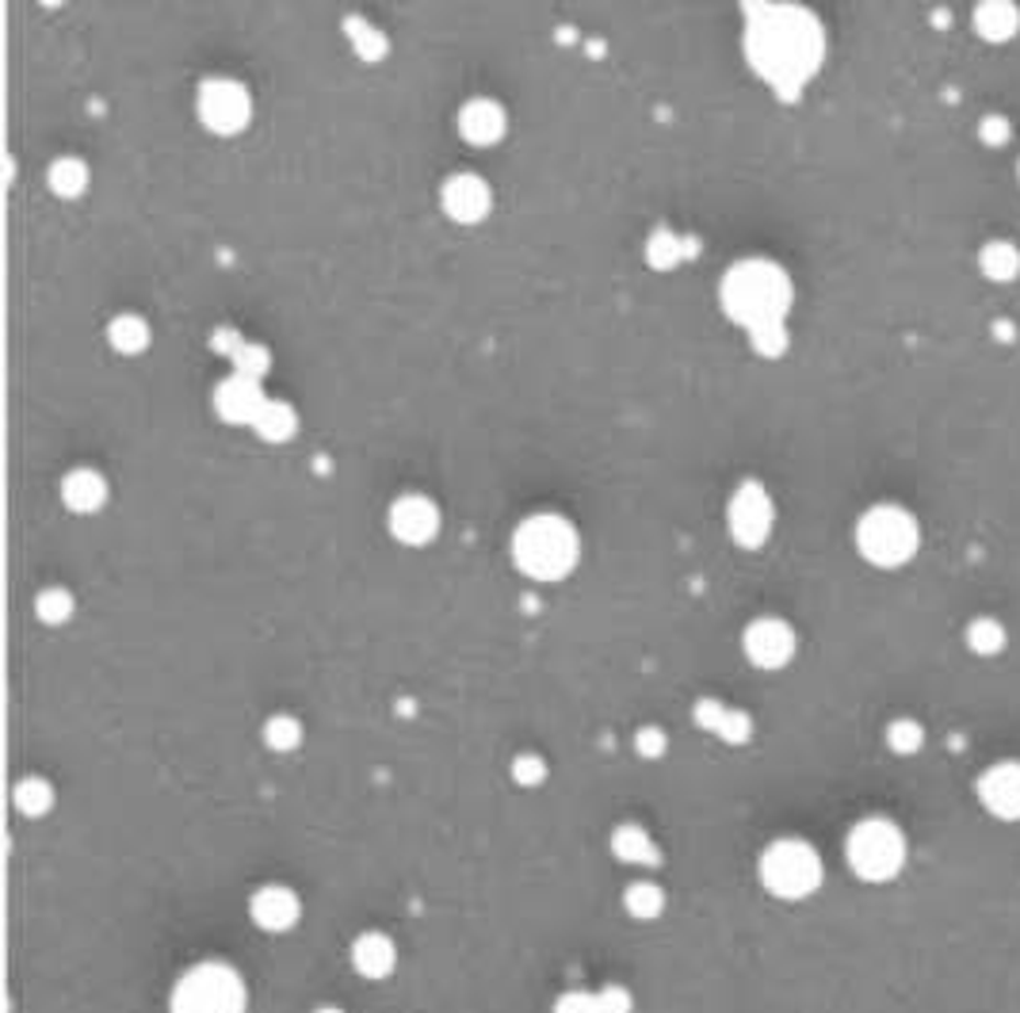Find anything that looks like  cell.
Returning <instances> with one entry per match:
<instances>
[{
  "mask_svg": "<svg viewBox=\"0 0 1020 1013\" xmlns=\"http://www.w3.org/2000/svg\"><path fill=\"white\" fill-rule=\"evenodd\" d=\"M58 494H61V502H66L69 513L89 517V513H100L107 505V479L97 471V466H73V471L61 479Z\"/></svg>",
  "mask_w": 1020,
  "mask_h": 1013,
  "instance_id": "19",
  "label": "cell"
},
{
  "mask_svg": "<svg viewBox=\"0 0 1020 1013\" xmlns=\"http://www.w3.org/2000/svg\"><path fill=\"white\" fill-rule=\"evenodd\" d=\"M978 268H983L986 280L994 283H1013L1020 275V249L1013 241H1006V237H998V241H986L983 249H978Z\"/></svg>",
  "mask_w": 1020,
  "mask_h": 1013,
  "instance_id": "26",
  "label": "cell"
},
{
  "mask_svg": "<svg viewBox=\"0 0 1020 1013\" xmlns=\"http://www.w3.org/2000/svg\"><path fill=\"white\" fill-rule=\"evenodd\" d=\"M249 991L237 968L223 960H207L188 968L169 994V1013H245Z\"/></svg>",
  "mask_w": 1020,
  "mask_h": 1013,
  "instance_id": "7",
  "label": "cell"
},
{
  "mask_svg": "<svg viewBox=\"0 0 1020 1013\" xmlns=\"http://www.w3.org/2000/svg\"><path fill=\"white\" fill-rule=\"evenodd\" d=\"M608 845H612L615 860H623V865H631V868H661L658 837H654L646 826H638V822H620V826L612 830V837H608Z\"/></svg>",
  "mask_w": 1020,
  "mask_h": 1013,
  "instance_id": "21",
  "label": "cell"
},
{
  "mask_svg": "<svg viewBox=\"0 0 1020 1013\" xmlns=\"http://www.w3.org/2000/svg\"><path fill=\"white\" fill-rule=\"evenodd\" d=\"M440 207L458 226H474L494 211V192L478 172H452L440 188Z\"/></svg>",
  "mask_w": 1020,
  "mask_h": 1013,
  "instance_id": "12",
  "label": "cell"
},
{
  "mask_svg": "<svg viewBox=\"0 0 1020 1013\" xmlns=\"http://www.w3.org/2000/svg\"><path fill=\"white\" fill-rule=\"evenodd\" d=\"M211 348L229 356L237 375L260 379V383H264L268 368H272V352H268L264 345H257V340H245L237 329H215V334H211Z\"/></svg>",
  "mask_w": 1020,
  "mask_h": 1013,
  "instance_id": "20",
  "label": "cell"
},
{
  "mask_svg": "<svg viewBox=\"0 0 1020 1013\" xmlns=\"http://www.w3.org/2000/svg\"><path fill=\"white\" fill-rule=\"evenodd\" d=\"M887 746H891V754H898V757L917 754V750L925 746V727L917 723V719H895V723L887 727Z\"/></svg>",
  "mask_w": 1020,
  "mask_h": 1013,
  "instance_id": "34",
  "label": "cell"
},
{
  "mask_svg": "<svg viewBox=\"0 0 1020 1013\" xmlns=\"http://www.w3.org/2000/svg\"><path fill=\"white\" fill-rule=\"evenodd\" d=\"M746 58L780 100H798L826 58V31L811 8L746 4Z\"/></svg>",
  "mask_w": 1020,
  "mask_h": 1013,
  "instance_id": "1",
  "label": "cell"
},
{
  "mask_svg": "<svg viewBox=\"0 0 1020 1013\" xmlns=\"http://www.w3.org/2000/svg\"><path fill=\"white\" fill-rule=\"evenodd\" d=\"M1013 138V126H1009L1006 115H983L978 119V142H986V146H1006V142Z\"/></svg>",
  "mask_w": 1020,
  "mask_h": 1013,
  "instance_id": "38",
  "label": "cell"
},
{
  "mask_svg": "<svg viewBox=\"0 0 1020 1013\" xmlns=\"http://www.w3.org/2000/svg\"><path fill=\"white\" fill-rule=\"evenodd\" d=\"M772 528H777V502L764 489V482H738L730 502H726V532H730V540L746 551H757L769 543Z\"/></svg>",
  "mask_w": 1020,
  "mask_h": 1013,
  "instance_id": "8",
  "label": "cell"
},
{
  "mask_svg": "<svg viewBox=\"0 0 1020 1013\" xmlns=\"http://www.w3.org/2000/svg\"><path fill=\"white\" fill-rule=\"evenodd\" d=\"M906 857H909L906 834L898 830V822L880 819V814L860 819L849 830V837H845V860H849V868L864 883L895 880L906 868Z\"/></svg>",
  "mask_w": 1020,
  "mask_h": 1013,
  "instance_id": "6",
  "label": "cell"
},
{
  "mask_svg": "<svg viewBox=\"0 0 1020 1013\" xmlns=\"http://www.w3.org/2000/svg\"><path fill=\"white\" fill-rule=\"evenodd\" d=\"M249 918L264 933H291L298 925V918H303V902L283 883H264V888L252 891Z\"/></svg>",
  "mask_w": 1020,
  "mask_h": 1013,
  "instance_id": "14",
  "label": "cell"
},
{
  "mask_svg": "<svg viewBox=\"0 0 1020 1013\" xmlns=\"http://www.w3.org/2000/svg\"><path fill=\"white\" fill-rule=\"evenodd\" d=\"M669 750V739L661 727H638L635 731V754L646 757V762H658V757H666Z\"/></svg>",
  "mask_w": 1020,
  "mask_h": 1013,
  "instance_id": "37",
  "label": "cell"
},
{
  "mask_svg": "<svg viewBox=\"0 0 1020 1013\" xmlns=\"http://www.w3.org/2000/svg\"><path fill=\"white\" fill-rule=\"evenodd\" d=\"M314 1013H344V1010H340V1006H318Z\"/></svg>",
  "mask_w": 1020,
  "mask_h": 1013,
  "instance_id": "41",
  "label": "cell"
},
{
  "mask_svg": "<svg viewBox=\"0 0 1020 1013\" xmlns=\"http://www.w3.org/2000/svg\"><path fill=\"white\" fill-rule=\"evenodd\" d=\"M581 559V536L558 513H535L512 532V563L532 582H563Z\"/></svg>",
  "mask_w": 1020,
  "mask_h": 1013,
  "instance_id": "3",
  "label": "cell"
},
{
  "mask_svg": "<svg viewBox=\"0 0 1020 1013\" xmlns=\"http://www.w3.org/2000/svg\"><path fill=\"white\" fill-rule=\"evenodd\" d=\"M149 322L141 318V314H115L112 322H107V345L115 348L118 356H141L149 348Z\"/></svg>",
  "mask_w": 1020,
  "mask_h": 1013,
  "instance_id": "25",
  "label": "cell"
},
{
  "mask_svg": "<svg viewBox=\"0 0 1020 1013\" xmlns=\"http://www.w3.org/2000/svg\"><path fill=\"white\" fill-rule=\"evenodd\" d=\"M260 734H264V746L275 750V754H291V750L303 746V723H298L295 716H287V711L268 719Z\"/></svg>",
  "mask_w": 1020,
  "mask_h": 1013,
  "instance_id": "33",
  "label": "cell"
},
{
  "mask_svg": "<svg viewBox=\"0 0 1020 1013\" xmlns=\"http://www.w3.org/2000/svg\"><path fill=\"white\" fill-rule=\"evenodd\" d=\"M597 994H600V1010L604 1013H635V994L623 983H608V987H600Z\"/></svg>",
  "mask_w": 1020,
  "mask_h": 1013,
  "instance_id": "40",
  "label": "cell"
},
{
  "mask_svg": "<svg viewBox=\"0 0 1020 1013\" xmlns=\"http://www.w3.org/2000/svg\"><path fill=\"white\" fill-rule=\"evenodd\" d=\"M46 188L58 200H77L89 188V165L81 157H54L50 169H46Z\"/></svg>",
  "mask_w": 1020,
  "mask_h": 1013,
  "instance_id": "27",
  "label": "cell"
},
{
  "mask_svg": "<svg viewBox=\"0 0 1020 1013\" xmlns=\"http://www.w3.org/2000/svg\"><path fill=\"white\" fill-rule=\"evenodd\" d=\"M692 252H695L692 237H680L677 229H669V226L654 229V234L646 237V264L658 268V272H673V268L684 264Z\"/></svg>",
  "mask_w": 1020,
  "mask_h": 1013,
  "instance_id": "22",
  "label": "cell"
},
{
  "mask_svg": "<svg viewBox=\"0 0 1020 1013\" xmlns=\"http://www.w3.org/2000/svg\"><path fill=\"white\" fill-rule=\"evenodd\" d=\"M975 31L983 43H1009L1020 31V8L1006 4V0H990V4L975 8Z\"/></svg>",
  "mask_w": 1020,
  "mask_h": 1013,
  "instance_id": "23",
  "label": "cell"
},
{
  "mask_svg": "<svg viewBox=\"0 0 1020 1013\" xmlns=\"http://www.w3.org/2000/svg\"><path fill=\"white\" fill-rule=\"evenodd\" d=\"M623 910H627L635 922H654V918L666 914V891L654 880H635L623 891Z\"/></svg>",
  "mask_w": 1020,
  "mask_h": 1013,
  "instance_id": "30",
  "label": "cell"
},
{
  "mask_svg": "<svg viewBox=\"0 0 1020 1013\" xmlns=\"http://www.w3.org/2000/svg\"><path fill=\"white\" fill-rule=\"evenodd\" d=\"M757 876H761V888L772 899L784 902H803L821 888V857L811 842L803 837H777L769 849L757 860Z\"/></svg>",
  "mask_w": 1020,
  "mask_h": 1013,
  "instance_id": "5",
  "label": "cell"
},
{
  "mask_svg": "<svg viewBox=\"0 0 1020 1013\" xmlns=\"http://www.w3.org/2000/svg\"><path fill=\"white\" fill-rule=\"evenodd\" d=\"M718 303H723L726 318L738 322L746 334L761 326H780V322H787V311L795 303L792 275L777 260L746 257L726 268L723 283H718Z\"/></svg>",
  "mask_w": 1020,
  "mask_h": 1013,
  "instance_id": "2",
  "label": "cell"
},
{
  "mask_svg": "<svg viewBox=\"0 0 1020 1013\" xmlns=\"http://www.w3.org/2000/svg\"><path fill=\"white\" fill-rule=\"evenodd\" d=\"M390 536L406 548H424L440 536V505L424 494H401L386 513Z\"/></svg>",
  "mask_w": 1020,
  "mask_h": 1013,
  "instance_id": "11",
  "label": "cell"
},
{
  "mask_svg": "<svg viewBox=\"0 0 1020 1013\" xmlns=\"http://www.w3.org/2000/svg\"><path fill=\"white\" fill-rule=\"evenodd\" d=\"M692 719L700 731L715 734L726 746H746V742L753 739V716L741 708H730V704H723V700H711V696L695 700Z\"/></svg>",
  "mask_w": 1020,
  "mask_h": 1013,
  "instance_id": "16",
  "label": "cell"
},
{
  "mask_svg": "<svg viewBox=\"0 0 1020 1013\" xmlns=\"http://www.w3.org/2000/svg\"><path fill=\"white\" fill-rule=\"evenodd\" d=\"M73 612H77V600L66 585H46V589L35 597V616L46 623V628H61V623L73 620Z\"/></svg>",
  "mask_w": 1020,
  "mask_h": 1013,
  "instance_id": "32",
  "label": "cell"
},
{
  "mask_svg": "<svg viewBox=\"0 0 1020 1013\" xmlns=\"http://www.w3.org/2000/svg\"><path fill=\"white\" fill-rule=\"evenodd\" d=\"M963 643H967V651L978 654V659H994V654L1006 651L1009 631L998 616H975V620L967 623V631H963Z\"/></svg>",
  "mask_w": 1020,
  "mask_h": 1013,
  "instance_id": "28",
  "label": "cell"
},
{
  "mask_svg": "<svg viewBox=\"0 0 1020 1013\" xmlns=\"http://www.w3.org/2000/svg\"><path fill=\"white\" fill-rule=\"evenodd\" d=\"M978 803L1001 822H1020V762H998L978 777Z\"/></svg>",
  "mask_w": 1020,
  "mask_h": 1013,
  "instance_id": "15",
  "label": "cell"
},
{
  "mask_svg": "<svg viewBox=\"0 0 1020 1013\" xmlns=\"http://www.w3.org/2000/svg\"><path fill=\"white\" fill-rule=\"evenodd\" d=\"M455 126H458V134L471 142V146L486 149V146H497V142L505 138V131H509V115H505V108L497 104V100L474 97V100H466V104L458 108Z\"/></svg>",
  "mask_w": 1020,
  "mask_h": 1013,
  "instance_id": "17",
  "label": "cell"
},
{
  "mask_svg": "<svg viewBox=\"0 0 1020 1013\" xmlns=\"http://www.w3.org/2000/svg\"><path fill=\"white\" fill-rule=\"evenodd\" d=\"M1017 177H1020V161H1017Z\"/></svg>",
  "mask_w": 1020,
  "mask_h": 1013,
  "instance_id": "42",
  "label": "cell"
},
{
  "mask_svg": "<svg viewBox=\"0 0 1020 1013\" xmlns=\"http://www.w3.org/2000/svg\"><path fill=\"white\" fill-rule=\"evenodd\" d=\"M252 432H257L264 444H287V440H295V432H298L295 406H287V402H280V398H268L264 409L257 414V421H252Z\"/></svg>",
  "mask_w": 1020,
  "mask_h": 1013,
  "instance_id": "24",
  "label": "cell"
},
{
  "mask_svg": "<svg viewBox=\"0 0 1020 1013\" xmlns=\"http://www.w3.org/2000/svg\"><path fill=\"white\" fill-rule=\"evenodd\" d=\"M12 803L23 819H43V814L54 811V788L50 780L43 777H23L20 785L12 788Z\"/></svg>",
  "mask_w": 1020,
  "mask_h": 1013,
  "instance_id": "31",
  "label": "cell"
},
{
  "mask_svg": "<svg viewBox=\"0 0 1020 1013\" xmlns=\"http://www.w3.org/2000/svg\"><path fill=\"white\" fill-rule=\"evenodd\" d=\"M344 35H348V43H352L355 58L367 61V66L383 61L386 50H390V43H386L383 31H378L371 20H363V15H348V20H344Z\"/></svg>",
  "mask_w": 1020,
  "mask_h": 1013,
  "instance_id": "29",
  "label": "cell"
},
{
  "mask_svg": "<svg viewBox=\"0 0 1020 1013\" xmlns=\"http://www.w3.org/2000/svg\"><path fill=\"white\" fill-rule=\"evenodd\" d=\"M921 548V525L903 505H872L864 517L857 520V551L864 563L880 570H898Z\"/></svg>",
  "mask_w": 1020,
  "mask_h": 1013,
  "instance_id": "4",
  "label": "cell"
},
{
  "mask_svg": "<svg viewBox=\"0 0 1020 1013\" xmlns=\"http://www.w3.org/2000/svg\"><path fill=\"white\" fill-rule=\"evenodd\" d=\"M211 402H215V414L223 417L226 425H249L257 421V414L264 409L268 394L264 386H260V379H249V375H226L223 383L215 386V394H211Z\"/></svg>",
  "mask_w": 1020,
  "mask_h": 1013,
  "instance_id": "13",
  "label": "cell"
},
{
  "mask_svg": "<svg viewBox=\"0 0 1020 1013\" xmlns=\"http://www.w3.org/2000/svg\"><path fill=\"white\" fill-rule=\"evenodd\" d=\"M551 1013H604L600 1010V994L597 991H566L563 999L555 1002Z\"/></svg>",
  "mask_w": 1020,
  "mask_h": 1013,
  "instance_id": "39",
  "label": "cell"
},
{
  "mask_svg": "<svg viewBox=\"0 0 1020 1013\" xmlns=\"http://www.w3.org/2000/svg\"><path fill=\"white\" fill-rule=\"evenodd\" d=\"M195 112H200V123L207 126L211 134H241L252 119V97L241 81L234 77H211V81L200 85V97H195Z\"/></svg>",
  "mask_w": 1020,
  "mask_h": 1013,
  "instance_id": "9",
  "label": "cell"
},
{
  "mask_svg": "<svg viewBox=\"0 0 1020 1013\" xmlns=\"http://www.w3.org/2000/svg\"><path fill=\"white\" fill-rule=\"evenodd\" d=\"M749 345H753V352L764 356V360H780V356L787 352V322L753 329V334H749Z\"/></svg>",
  "mask_w": 1020,
  "mask_h": 1013,
  "instance_id": "35",
  "label": "cell"
},
{
  "mask_svg": "<svg viewBox=\"0 0 1020 1013\" xmlns=\"http://www.w3.org/2000/svg\"><path fill=\"white\" fill-rule=\"evenodd\" d=\"M352 968L355 976L371 979V983H378V979H390L394 968H398V948H394V941L386 937L383 930H367L360 933V937L352 941Z\"/></svg>",
  "mask_w": 1020,
  "mask_h": 1013,
  "instance_id": "18",
  "label": "cell"
},
{
  "mask_svg": "<svg viewBox=\"0 0 1020 1013\" xmlns=\"http://www.w3.org/2000/svg\"><path fill=\"white\" fill-rule=\"evenodd\" d=\"M512 780L520 788H540L547 780V762L540 754H520L512 757Z\"/></svg>",
  "mask_w": 1020,
  "mask_h": 1013,
  "instance_id": "36",
  "label": "cell"
},
{
  "mask_svg": "<svg viewBox=\"0 0 1020 1013\" xmlns=\"http://www.w3.org/2000/svg\"><path fill=\"white\" fill-rule=\"evenodd\" d=\"M741 651H746L749 666L764 669V674H777L798 651V635L787 620L780 616H757L749 620V628L741 631Z\"/></svg>",
  "mask_w": 1020,
  "mask_h": 1013,
  "instance_id": "10",
  "label": "cell"
}]
</instances>
